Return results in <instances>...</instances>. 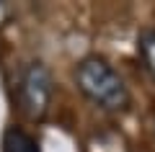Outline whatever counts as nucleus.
I'll return each instance as SVG.
<instances>
[{
    "label": "nucleus",
    "instance_id": "nucleus-1",
    "mask_svg": "<svg viewBox=\"0 0 155 152\" xmlns=\"http://www.w3.org/2000/svg\"><path fill=\"white\" fill-rule=\"evenodd\" d=\"M78 88L106 111H122L129 106V90L114 67L101 57H85L75 70Z\"/></svg>",
    "mask_w": 155,
    "mask_h": 152
},
{
    "label": "nucleus",
    "instance_id": "nucleus-2",
    "mask_svg": "<svg viewBox=\"0 0 155 152\" xmlns=\"http://www.w3.org/2000/svg\"><path fill=\"white\" fill-rule=\"evenodd\" d=\"M52 101V72L47 65L34 62L26 67L21 80V106L31 119H41Z\"/></svg>",
    "mask_w": 155,
    "mask_h": 152
},
{
    "label": "nucleus",
    "instance_id": "nucleus-3",
    "mask_svg": "<svg viewBox=\"0 0 155 152\" xmlns=\"http://www.w3.org/2000/svg\"><path fill=\"white\" fill-rule=\"evenodd\" d=\"M137 54L145 72L155 80V28H142L137 36Z\"/></svg>",
    "mask_w": 155,
    "mask_h": 152
},
{
    "label": "nucleus",
    "instance_id": "nucleus-4",
    "mask_svg": "<svg viewBox=\"0 0 155 152\" xmlns=\"http://www.w3.org/2000/svg\"><path fill=\"white\" fill-rule=\"evenodd\" d=\"M3 152H39V147H36L31 134H26L23 129L11 126L3 134Z\"/></svg>",
    "mask_w": 155,
    "mask_h": 152
}]
</instances>
